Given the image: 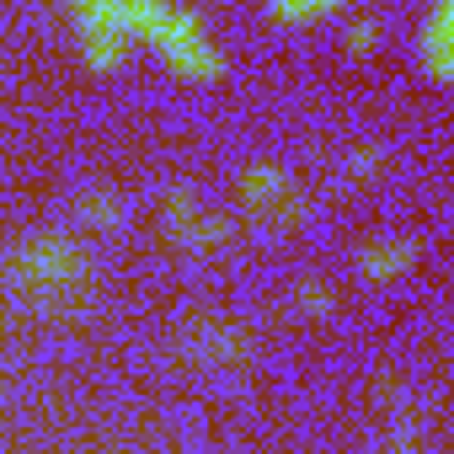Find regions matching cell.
Listing matches in <instances>:
<instances>
[{
  "label": "cell",
  "mask_w": 454,
  "mask_h": 454,
  "mask_svg": "<svg viewBox=\"0 0 454 454\" xmlns=\"http://www.w3.org/2000/svg\"><path fill=\"white\" fill-rule=\"evenodd\" d=\"M86 273H91L86 252L65 236H38L12 257V278L33 294H70L86 284Z\"/></svg>",
  "instance_id": "6da1fadb"
},
{
  "label": "cell",
  "mask_w": 454,
  "mask_h": 454,
  "mask_svg": "<svg viewBox=\"0 0 454 454\" xmlns=\"http://www.w3.org/2000/svg\"><path fill=\"white\" fill-rule=\"evenodd\" d=\"M241 203H247V214L262 219V224H294V219L305 214V198L294 192L289 171H278V166H252V171L241 176Z\"/></svg>",
  "instance_id": "7a4b0ae2"
},
{
  "label": "cell",
  "mask_w": 454,
  "mask_h": 454,
  "mask_svg": "<svg viewBox=\"0 0 454 454\" xmlns=\"http://www.w3.org/2000/svg\"><path fill=\"white\" fill-rule=\"evenodd\" d=\"M123 33L129 38H145L155 49H166L171 38L182 33H198V22L176 6H166V0H123Z\"/></svg>",
  "instance_id": "3957f363"
},
{
  "label": "cell",
  "mask_w": 454,
  "mask_h": 454,
  "mask_svg": "<svg viewBox=\"0 0 454 454\" xmlns=\"http://www.w3.org/2000/svg\"><path fill=\"white\" fill-rule=\"evenodd\" d=\"M182 353L198 364H241L252 353V337L231 321H198V332L182 337Z\"/></svg>",
  "instance_id": "277c9868"
},
{
  "label": "cell",
  "mask_w": 454,
  "mask_h": 454,
  "mask_svg": "<svg viewBox=\"0 0 454 454\" xmlns=\"http://www.w3.org/2000/svg\"><path fill=\"white\" fill-rule=\"evenodd\" d=\"M160 54H166V65H171L182 81H219V75H224V59H219V49H214L203 33H182V38H171Z\"/></svg>",
  "instance_id": "5b68a950"
},
{
  "label": "cell",
  "mask_w": 454,
  "mask_h": 454,
  "mask_svg": "<svg viewBox=\"0 0 454 454\" xmlns=\"http://www.w3.org/2000/svg\"><path fill=\"white\" fill-rule=\"evenodd\" d=\"M427 70L433 81L454 75V0H438L427 17Z\"/></svg>",
  "instance_id": "8992f818"
},
{
  "label": "cell",
  "mask_w": 454,
  "mask_h": 454,
  "mask_svg": "<svg viewBox=\"0 0 454 454\" xmlns=\"http://www.w3.org/2000/svg\"><path fill=\"white\" fill-rule=\"evenodd\" d=\"M411 262H417V247H411V241H380V247H369V252L358 257V273L374 278V284H385V278L406 273Z\"/></svg>",
  "instance_id": "52a82bcc"
},
{
  "label": "cell",
  "mask_w": 454,
  "mask_h": 454,
  "mask_svg": "<svg viewBox=\"0 0 454 454\" xmlns=\"http://www.w3.org/2000/svg\"><path fill=\"white\" fill-rule=\"evenodd\" d=\"M231 236H236L231 214H203V208H198V214L182 224V231H176V241H182V247H192V252H219Z\"/></svg>",
  "instance_id": "ba28073f"
},
{
  "label": "cell",
  "mask_w": 454,
  "mask_h": 454,
  "mask_svg": "<svg viewBox=\"0 0 454 454\" xmlns=\"http://www.w3.org/2000/svg\"><path fill=\"white\" fill-rule=\"evenodd\" d=\"M123 49H129L123 33L86 27V65H91V70H118V65H123Z\"/></svg>",
  "instance_id": "9c48e42d"
},
{
  "label": "cell",
  "mask_w": 454,
  "mask_h": 454,
  "mask_svg": "<svg viewBox=\"0 0 454 454\" xmlns=\"http://www.w3.org/2000/svg\"><path fill=\"white\" fill-rule=\"evenodd\" d=\"M118 219H123L118 192H86L81 198V224H91V231H113Z\"/></svg>",
  "instance_id": "30bf717a"
},
{
  "label": "cell",
  "mask_w": 454,
  "mask_h": 454,
  "mask_svg": "<svg viewBox=\"0 0 454 454\" xmlns=\"http://www.w3.org/2000/svg\"><path fill=\"white\" fill-rule=\"evenodd\" d=\"M294 305H300L310 321H326V316L337 310V294H332L321 278H300V289H294Z\"/></svg>",
  "instance_id": "8fae6325"
},
{
  "label": "cell",
  "mask_w": 454,
  "mask_h": 454,
  "mask_svg": "<svg viewBox=\"0 0 454 454\" xmlns=\"http://www.w3.org/2000/svg\"><path fill=\"white\" fill-rule=\"evenodd\" d=\"M337 6H342V0H268V12L278 22H316V17H326Z\"/></svg>",
  "instance_id": "7c38bea8"
},
{
  "label": "cell",
  "mask_w": 454,
  "mask_h": 454,
  "mask_svg": "<svg viewBox=\"0 0 454 454\" xmlns=\"http://www.w3.org/2000/svg\"><path fill=\"white\" fill-rule=\"evenodd\" d=\"M192 214H198V192H192V187H171V198H166V231L176 236Z\"/></svg>",
  "instance_id": "4fadbf2b"
},
{
  "label": "cell",
  "mask_w": 454,
  "mask_h": 454,
  "mask_svg": "<svg viewBox=\"0 0 454 454\" xmlns=\"http://www.w3.org/2000/svg\"><path fill=\"white\" fill-rule=\"evenodd\" d=\"M374 171H380V150L374 145H358L348 155V176H374Z\"/></svg>",
  "instance_id": "5bb4252c"
},
{
  "label": "cell",
  "mask_w": 454,
  "mask_h": 454,
  "mask_svg": "<svg viewBox=\"0 0 454 454\" xmlns=\"http://www.w3.org/2000/svg\"><path fill=\"white\" fill-rule=\"evenodd\" d=\"M374 43H380V27H374V22H353V27H348V49H353V54H369Z\"/></svg>",
  "instance_id": "9a60e30c"
},
{
  "label": "cell",
  "mask_w": 454,
  "mask_h": 454,
  "mask_svg": "<svg viewBox=\"0 0 454 454\" xmlns=\"http://www.w3.org/2000/svg\"><path fill=\"white\" fill-rule=\"evenodd\" d=\"M390 449H422V422H395V433H390Z\"/></svg>",
  "instance_id": "2e32d148"
}]
</instances>
